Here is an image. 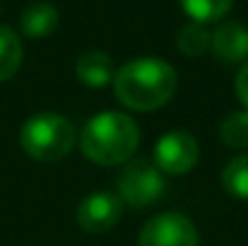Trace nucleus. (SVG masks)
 <instances>
[{"label": "nucleus", "mask_w": 248, "mask_h": 246, "mask_svg": "<svg viewBox=\"0 0 248 246\" xmlns=\"http://www.w3.org/2000/svg\"><path fill=\"white\" fill-rule=\"evenodd\" d=\"M176 70L162 58H135L116 70V99L130 111L162 109L176 92Z\"/></svg>", "instance_id": "f257e3e1"}, {"label": "nucleus", "mask_w": 248, "mask_h": 246, "mask_svg": "<svg viewBox=\"0 0 248 246\" xmlns=\"http://www.w3.org/2000/svg\"><path fill=\"white\" fill-rule=\"evenodd\" d=\"M80 148L84 157L94 164H125L140 148V128L123 111H101L84 123Z\"/></svg>", "instance_id": "f03ea898"}, {"label": "nucleus", "mask_w": 248, "mask_h": 246, "mask_svg": "<svg viewBox=\"0 0 248 246\" xmlns=\"http://www.w3.org/2000/svg\"><path fill=\"white\" fill-rule=\"evenodd\" d=\"M19 145L36 162H58L75 145V126L56 111L34 114L19 131Z\"/></svg>", "instance_id": "7ed1b4c3"}, {"label": "nucleus", "mask_w": 248, "mask_h": 246, "mask_svg": "<svg viewBox=\"0 0 248 246\" xmlns=\"http://www.w3.org/2000/svg\"><path fill=\"white\" fill-rule=\"evenodd\" d=\"M166 191V179L162 169L152 160H130L125 162L123 171L118 174V198L123 205L133 208H147L155 205Z\"/></svg>", "instance_id": "20e7f679"}, {"label": "nucleus", "mask_w": 248, "mask_h": 246, "mask_svg": "<svg viewBox=\"0 0 248 246\" xmlns=\"http://www.w3.org/2000/svg\"><path fill=\"white\" fill-rule=\"evenodd\" d=\"M138 246H198V230L183 213H162L142 225Z\"/></svg>", "instance_id": "39448f33"}, {"label": "nucleus", "mask_w": 248, "mask_h": 246, "mask_svg": "<svg viewBox=\"0 0 248 246\" xmlns=\"http://www.w3.org/2000/svg\"><path fill=\"white\" fill-rule=\"evenodd\" d=\"M198 157H200L198 140L188 131H169L157 140L152 162L162 169V174L181 176V174L193 171Z\"/></svg>", "instance_id": "423d86ee"}, {"label": "nucleus", "mask_w": 248, "mask_h": 246, "mask_svg": "<svg viewBox=\"0 0 248 246\" xmlns=\"http://www.w3.org/2000/svg\"><path fill=\"white\" fill-rule=\"evenodd\" d=\"M123 215V200L116 193L99 191L87 196L78 208V225L89 234H104L118 225Z\"/></svg>", "instance_id": "0eeeda50"}, {"label": "nucleus", "mask_w": 248, "mask_h": 246, "mask_svg": "<svg viewBox=\"0 0 248 246\" xmlns=\"http://www.w3.org/2000/svg\"><path fill=\"white\" fill-rule=\"evenodd\" d=\"M215 56L222 63H246L248 61V27L241 22H222L212 32V46Z\"/></svg>", "instance_id": "6e6552de"}, {"label": "nucleus", "mask_w": 248, "mask_h": 246, "mask_svg": "<svg viewBox=\"0 0 248 246\" xmlns=\"http://www.w3.org/2000/svg\"><path fill=\"white\" fill-rule=\"evenodd\" d=\"M75 75L84 87L92 89H101L106 84H111L116 78V68L111 56H106L104 51H87L78 58L75 63Z\"/></svg>", "instance_id": "1a4fd4ad"}, {"label": "nucleus", "mask_w": 248, "mask_h": 246, "mask_svg": "<svg viewBox=\"0 0 248 246\" xmlns=\"http://www.w3.org/2000/svg\"><path fill=\"white\" fill-rule=\"evenodd\" d=\"M22 34L29 39H44L58 27V10L51 2H31L22 10L19 17Z\"/></svg>", "instance_id": "9d476101"}, {"label": "nucleus", "mask_w": 248, "mask_h": 246, "mask_svg": "<svg viewBox=\"0 0 248 246\" xmlns=\"http://www.w3.org/2000/svg\"><path fill=\"white\" fill-rule=\"evenodd\" d=\"M22 66V41L12 27H0V82L12 80Z\"/></svg>", "instance_id": "9b49d317"}, {"label": "nucleus", "mask_w": 248, "mask_h": 246, "mask_svg": "<svg viewBox=\"0 0 248 246\" xmlns=\"http://www.w3.org/2000/svg\"><path fill=\"white\" fill-rule=\"evenodd\" d=\"M176 46L183 56L188 58H198L202 56L210 46H212V34L207 32L205 24L200 22H188L178 29V36H176Z\"/></svg>", "instance_id": "f8f14e48"}, {"label": "nucleus", "mask_w": 248, "mask_h": 246, "mask_svg": "<svg viewBox=\"0 0 248 246\" xmlns=\"http://www.w3.org/2000/svg\"><path fill=\"white\" fill-rule=\"evenodd\" d=\"M219 138L232 150H246L248 148V111H232L219 123Z\"/></svg>", "instance_id": "ddd939ff"}, {"label": "nucleus", "mask_w": 248, "mask_h": 246, "mask_svg": "<svg viewBox=\"0 0 248 246\" xmlns=\"http://www.w3.org/2000/svg\"><path fill=\"white\" fill-rule=\"evenodd\" d=\"M222 186L229 196L248 200V152L234 157L222 169Z\"/></svg>", "instance_id": "4468645a"}, {"label": "nucleus", "mask_w": 248, "mask_h": 246, "mask_svg": "<svg viewBox=\"0 0 248 246\" xmlns=\"http://www.w3.org/2000/svg\"><path fill=\"white\" fill-rule=\"evenodd\" d=\"M183 12L190 17V22H219L234 5V0H178Z\"/></svg>", "instance_id": "2eb2a0df"}, {"label": "nucleus", "mask_w": 248, "mask_h": 246, "mask_svg": "<svg viewBox=\"0 0 248 246\" xmlns=\"http://www.w3.org/2000/svg\"><path fill=\"white\" fill-rule=\"evenodd\" d=\"M234 87H236V97H239V101L244 104V109L248 111V61L241 66V70H239V75H236Z\"/></svg>", "instance_id": "dca6fc26"}]
</instances>
